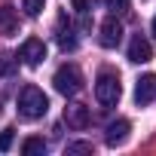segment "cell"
<instances>
[{
	"instance_id": "cell-12",
	"label": "cell",
	"mask_w": 156,
	"mask_h": 156,
	"mask_svg": "<svg viewBox=\"0 0 156 156\" xmlns=\"http://www.w3.org/2000/svg\"><path fill=\"white\" fill-rule=\"evenodd\" d=\"M22 153H25V156H34V153H46V141H43V138H28V141L22 144Z\"/></svg>"
},
{
	"instance_id": "cell-13",
	"label": "cell",
	"mask_w": 156,
	"mask_h": 156,
	"mask_svg": "<svg viewBox=\"0 0 156 156\" xmlns=\"http://www.w3.org/2000/svg\"><path fill=\"white\" fill-rule=\"evenodd\" d=\"M43 3H46V0H22V9H25V16H40L43 12Z\"/></svg>"
},
{
	"instance_id": "cell-16",
	"label": "cell",
	"mask_w": 156,
	"mask_h": 156,
	"mask_svg": "<svg viewBox=\"0 0 156 156\" xmlns=\"http://www.w3.org/2000/svg\"><path fill=\"white\" fill-rule=\"evenodd\" d=\"M16 70V61L9 58V55H0V76H6V73H12Z\"/></svg>"
},
{
	"instance_id": "cell-19",
	"label": "cell",
	"mask_w": 156,
	"mask_h": 156,
	"mask_svg": "<svg viewBox=\"0 0 156 156\" xmlns=\"http://www.w3.org/2000/svg\"><path fill=\"white\" fill-rule=\"evenodd\" d=\"M153 34H156V19H153Z\"/></svg>"
},
{
	"instance_id": "cell-1",
	"label": "cell",
	"mask_w": 156,
	"mask_h": 156,
	"mask_svg": "<svg viewBox=\"0 0 156 156\" xmlns=\"http://www.w3.org/2000/svg\"><path fill=\"white\" fill-rule=\"evenodd\" d=\"M46 110H49V98L43 95V89L28 83L19 92V116L22 119H40V116H46Z\"/></svg>"
},
{
	"instance_id": "cell-10",
	"label": "cell",
	"mask_w": 156,
	"mask_h": 156,
	"mask_svg": "<svg viewBox=\"0 0 156 156\" xmlns=\"http://www.w3.org/2000/svg\"><path fill=\"white\" fill-rule=\"evenodd\" d=\"M16 31H19V16H16V9H12V6H0V34L12 37Z\"/></svg>"
},
{
	"instance_id": "cell-8",
	"label": "cell",
	"mask_w": 156,
	"mask_h": 156,
	"mask_svg": "<svg viewBox=\"0 0 156 156\" xmlns=\"http://www.w3.org/2000/svg\"><path fill=\"white\" fill-rule=\"evenodd\" d=\"M153 58V46H150V40L147 37H132V43H129V61H135V64H147Z\"/></svg>"
},
{
	"instance_id": "cell-17",
	"label": "cell",
	"mask_w": 156,
	"mask_h": 156,
	"mask_svg": "<svg viewBox=\"0 0 156 156\" xmlns=\"http://www.w3.org/2000/svg\"><path fill=\"white\" fill-rule=\"evenodd\" d=\"M9 147H12V129H3V132H0V150L6 153Z\"/></svg>"
},
{
	"instance_id": "cell-2",
	"label": "cell",
	"mask_w": 156,
	"mask_h": 156,
	"mask_svg": "<svg viewBox=\"0 0 156 156\" xmlns=\"http://www.w3.org/2000/svg\"><path fill=\"white\" fill-rule=\"evenodd\" d=\"M52 86H55V92H61L64 98L76 95V92L83 89V73H80V67H76V64H61V67L55 70V76H52Z\"/></svg>"
},
{
	"instance_id": "cell-15",
	"label": "cell",
	"mask_w": 156,
	"mask_h": 156,
	"mask_svg": "<svg viewBox=\"0 0 156 156\" xmlns=\"http://www.w3.org/2000/svg\"><path fill=\"white\" fill-rule=\"evenodd\" d=\"M64 153H67V156H73V153H92V144H89V141H73V144L64 147Z\"/></svg>"
},
{
	"instance_id": "cell-3",
	"label": "cell",
	"mask_w": 156,
	"mask_h": 156,
	"mask_svg": "<svg viewBox=\"0 0 156 156\" xmlns=\"http://www.w3.org/2000/svg\"><path fill=\"white\" fill-rule=\"evenodd\" d=\"M119 95H122L119 76H116V73H110V70L98 73V80H95V98H98L104 107H113V104L119 101Z\"/></svg>"
},
{
	"instance_id": "cell-4",
	"label": "cell",
	"mask_w": 156,
	"mask_h": 156,
	"mask_svg": "<svg viewBox=\"0 0 156 156\" xmlns=\"http://www.w3.org/2000/svg\"><path fill=\"white\" fill-rule=\"evenodd\" d=\"M19 58H22L28 67L43 64V61H46V43H43V40H37V37L25 40V43H22V49H19Z\"/></svg>"
},
{
	"instance_id": "cell-14",
	"label": "cell",
	"mask_w": 156,
	"mask_h": 156,
	"mask_svg": "<svg viewBox=\"0 0 156 156\" xmlns=\"http://www.w3.org/2000/svg\"><path fill=\"white\" fill-rule=\"evenodd\" d=\"M104 6H107L113 16H126V12H129V0H104Z\"/></svg>"
},
{
	"instance_id": "cell-18",
	"label": "cell",
	"mask_w": 156,
	"mask_h": 156,
	"mask_svg": "<svg viewBox=\"0 0 156 156\" xmlns=\"http://www.w3.org/2000/svg\"><path fill=\"white\" fill-rule=\"evenodd\" d=\"M70 6L80 12V16H89V0H70Z\"/></svg>"
},
{
	"instance_id": "cell-5",
	"label": "cell",
	"mask_w": 156,
	"mask_h": 156,
	"mask_svg": "<svg viewBox=\"0 0 156 156\" xmlns=\"http://www.w3.org/2000/svg\"><path fill=\"white\" fill-rule=\"evenodd\" d=\"M101 46L104 49H116L119 46V40H122V25H119V19L116 16H110V19H104L101 22Z\"/></svg>"
},
{
	"instance_id": "cell-7",
	"label": "cell",
	"mask_w": 156,
	"mask_h": 156,
	"mask_svg": "<svg viewBox=\"0 0 156 156\" xmlns=\"http://www.w3.org/2000/svg\"><path fill=\"white\" fill-rule=\"evenodd\" d=\"M150 101H156V73H144L135 86V104L144 107Z\"/></svg>"
},
{
	"instance_id": "cell-9",
	"label": "cell",
	"mask_w": 156,
	"mask_h": 156,
	"mask_svg": "<svg viewBox=\"0 0 156 156\" xmlns=\"http://www.w3.org/2000/svg\"><path fill=\"white\" fill-rule=\"evenodd\" d=\"M129 119H113L110 126H107V132H104V141L110 144V147H116V144H122L126 138H129Z\"/></svg>"
},
{
	"instance_id": "cell-6",
	"label": "cell",
	"mask_w": 156,
	"mask_h": 156,
	"mask_svg": "<svg viewBox=\"0 0 156 156\" xmlns=\"http://www.w3.org/2000/svg\"><path fill=\"white\" fill-rule=\"evenodd\" d=\"M64 122H67L70 129H76V132H83V129L92 122V113H89L86 104H67V107H64Z\"/></svg>"
},
{
	"instance_id": "cell-11",
	"label": "cell",
	"mask_w": 156,
	"mask_h": 156,
	"mask_svg": "<svg viewBox=\"0 0 156 156\" xmlns=\"http://www.w3.org/2000/svg\"><path fill=\"white\" fill-rule=\"evenodd\" d=\"M58 46H61L64 52L76 49V37H73V31H70V28L64 31V25H58Z\"/></svg>"
}]
</instances>
